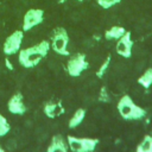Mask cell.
I'll return each mask as SVG.
<instances>
[{
    "label": "cell",
    "mask_w": 152,
    "mask_h": 152,
    "mask_svg": "<svg viewBox=\"0 0 152 152\" xmlns=\"http://www.w3.org/2000/svg\"><path fill=\"white\" fill-rule=\"evenodd\" d=\"M50 49L51 44L49 40H42L33 46L20 49L18 52V62L23 68L32 69L48 56Z\"/></svg>",
    "instance_id": "1"
},
{
    "label": "cell",
    "mask_w": 152,
    "mask_h": 152,
    "mask_svg": "<svg viewBox=\"0 0 152 152\" xmlns=\"http://www.w3.org/2000/svg\"><path fill=\"white\" fill-rule=\"evenodd\" d=\"M116 109L125 120H140L146 115V110L138 106L129 95H122L116 104Z\"/></svg>",
    "instance_id": "2"
},
{
    "label": "cell",
    "mask_w": 152,
    "mask_h": 152,
    "mask_svg": "<svg viewBox=\"0 0 152 152\" xmlns=\"http://www.w3.org/2000/svg\"><path fill=\"white\" fill-rule=\"evenodd\" d=\"M66 141L69 150L72 152H93L99 144L96 138H78L74 135H68Z\"/></svg>",
    "instance_id": "3"
},
{
    "label": "cell",
    "mask_w": 152,
    "mask_h": 152,
    "mask_svg": "<svg viewBox=\"0 0 152 152\" xmlns=\"http://www.w3.org/2000/svg\"><path fill=\"white\" fill-rule=\"evenodd\" d=\"M69 34L64 27H56L52 33V50L61 56H70L68 50Z\"/></svg>",
    "instance_id": "4"
},
{
    "label": "cell",
    "mask_w": 152,
    "mask_h": 152,
    "mask_svg": "<svg viewBox=\"0 0 152 152\" xmlns=\"http://www.w3.org/2000/svg\"><path fill=\"white\" fill-rule=\"evenodd\" d=\"M89 66V63L86 59L84 53H76L69 57L66 62V71L71 77H78L83 71H86Z\"/></svg>",
    "instance_id": "5"
},
{
    "label": "cell",
    "mask_w": 152,
    "mask_h": 152,
    "mask_svg": "<svg viewBox=\"0 0 152 152\" xmlns=\"http://www.w3.org/2000/svg\"><path fill=\"white\" fill-rule=\"evenodd\" d=\"M23 38H24V31L23 30H17V31L12 32L4 42V45H2L4 53L7 56L18 53L20 48H21Z\"/></svg>",
    "instance_id": "6"
},
{
    "label": "cell",
    "mask_w": 152,
    "mask_h": 152,
    "mask_svg": "<svg viewBox=\"0 0 152 152\" xmlns=\"http://www.w3.org/2000/svg\"><path fill=\"white\" fill-rule=\"evenodd\" d=\"M44 20V11L39 10V8H30L26 11V13L24 14V19H23V31L27 32L30 30H32L33 27L38 26L39 24H42Z\"/></svg>",
    "instance_id": "7"
},
{
    "label": "cell",
    "mask_w": 152,
    "mask_h": 152,
    "mask_svg": "<svg viewBox=\"0 0 152 152\" xmlns=\"http://www.w3.org/2000/svg\"><path fill=\"white\" fill-rule=\"evenodd\" d=\"M134 42L132 40V36L129 31H126L118 40L115 45V52L124 57V58H131L132 57V49H133Z\"/></svg>",
    "instance_id": "8"
},
{
    "label": "cell",
    "mask_w": 152,
    "mask_h": 152,
    "mask_svg": "<svg viewBox=\"0 0 152 152\" xmlns=\"http://www.w3.org/2000/svg\"><path fill=\"white\" fill-rule=\"evenodd\" d=\"M7 109L10 113L15 114V115H23L26 112V106L24 104V97L20 91L14 93L10 97L7 102Z\"/></svg>",
    "instance_id": "9"
},
{
    "label": "cell",
    "mask_w": 152,
    "mask_h": 152,
    "mask_svg": "<svg viewBox=\"0 0 152 152\" xmlns=\"http://www.w3.org/2000/svg\"><path fill=\"white\" fill-rule=\"evenodd\" d=\"M56 151H61V152H68L69 151L68 141L62 134L53 135L51 138L50 145L48 146V152H56Z\"/></svg>",
    "instance_id": "10"
},
{
    "label": "cell",
    "mask_w": 152,
    "mask_h": 152,
    "mask_svg": "<svg viewBox=\"0 0 152 152\" xmlns=\"http://www.w3.org/2000/svg\"><path fill=\"white\" fill-rule=\"evenodd\" d=\"M43 110H44L45 115H46L48 118H50V119H53V118L58 116L61 113L64 112V109H63V107H62L61 103H55V102H52V101L46 102V103L44 104Z\"/></svg>",
    "instance_id": "11"
},
{
    "label": "cell",
    "mask_w": 152,
    "mask_h": 152,
    "mask_svg": "<svg viewBox=\"0 0 152 152\" xmlns=\"http://www.w3.org/2000/svg\"><path fill=\"white\" fill-rule=\"evenodd\" d=\"M126 32V28L119 25H114L112 27H109L106 32H104V38L107 40H118L124 33Z\"/></svg>",
    "instance_id": "12"
},
{
    "label": "cell",
    "mask_w": 152,
    "mask_h": 152,
    "mask_svg": "<svg viewBox=\"0 0 152 152\" xmlns=\"http://www.w3.org/2000/svg\"><path fill=\"white\" fill-rule=\"evenodd\" d=\"M84 118H86V110H84L83 108H78V109H76L75 113L72 114V116H71L70 120H69L68 127L71 128V129L76 128L77 126H80V125L82 124V121L84 120Z\"/></svg>",
    "instance_id": "13"
},
{
    "label": "cell",
    "mask_w": 152,
    "mask_h": 152,
    "mask_svg": "<svg viewBox=\"0 0 152 152\" xmlns=\"http://www.w3.org/2000/svg\"><path fill=\"white\" fill-rule=\"evenodd\" d=\"M138 83L142 86L145 89H148L152 86V68H147L142 75L138 78Z\"/></svg>",
    "instance_id": "14"
},
{
    "label": "cell",
    "mask_w": 152,
    "mask_h": 152,
    "mask_svg": "<svg viewBox=\"0 0 152 152\" xmlns=\"http://www.w3.org/2000/svg\"><path fill=\"white\" fill-rule=\"evenodd\" d=\"M135 150L137 152H152V135H145Z\"/></svg>",
    "instance_id": "15"
},
{
    "label": "cell",
    "mask_w": 152,
    "mask_h": 152,
    "mask_svg": "<svg viewBox=\"0 0 152 152\" xmlns=\"http://www.w3.org/2000/svg\"><path fill=\"white\" fill-rule=\"evenodd\" d=\"M11 131V125L8 124L7 119L0 113V138L5 137Z\"/></svg>",
    "instance_id": "16"
},
{
    "label": "cell",
    "mask_w": 152,
    "mask_h": 152,
    "mask_svg": "<svg viewBox=\"0 0 152 152\" xmlns=\"http://www.w3.org/2000/svg\"><path fill=\"white\" fill-rule=\"evenodd\" d=\"M96 2H97V5H99L100 7H102L103 10H109L110 7H113V6L118 5V4H120L121 0H96Z\"/></svg>",
    "instance_id": "17"
},
{
    "label": "cell",
    "mask_w": 152,
    "mask_h": 152,
    "mask_svg": "<svg viewBox=\"0 0 152 152\" xmlns=\"http://www.w3.org/2000/svg\"><path fill=\"white\" fill-rule=\"evenodd\" d=\"M110 61H112L110 56H107L106 61H104V62L101 64V66L97 69V71H96V76H97L99 78H101V77L106 74V71H107V69H108V66H109V64H110Z\"/></svg>",
    "instance_id": "18"
},
{
    "label": "cell",
    "mask_w": 152,
    "mask_h": 152,
    "mask_svg": "<svg viewBox=\"0 0 152 152\" xmlns=\"http://www.w3.org/2000/svg\"><path fill=\"white\" fill-rule=\"evenodd\" d=\"M99 100H100L101 102H109V101H110V99H109V94H108L106 87H102V88H101L100 94H99Z\"/></svg>",
    "instance_id": "19"
},
{
    "label": "cell",
    "mask_w": 152,
    "mask_h": 152,
    "mask_svg": "<svg viewBox=\"0 0 152 152\" xmlns=\"http://www.w3.org/2000/svg\"><path fill=\"white\" fill-rule=\"evenodd\" d=\"M5 64H6V66H7L8 70H13V64L10 62L8 58H5Z\"/></svg>",
    "instance_id": "20"
},
{
    "label": "cell",
    "mask_w": 152,
    "mask_h": 152,
    "mask_svg": "<svg viewBox=\"0 0 152 152\" xmlns=\"http://www.w3.org/2000/svg\"><path fill=\"white\" fill-rule=\"evenodd\" d=\"M0 152H4V148L1 147V145H0Z\"/></svg>",
    "instance_id": "21"
},
{
    "label": "cell",
    "mask_w": 152,
    "mask_h": 152,
    "mask_svg": "<svg viewBox=\"0 0 152 152\" xmlns=\"http://www.w3.org/2000/svg\"><path fill=\"white\" fill-rule=\"evenodd\" d=\"M75 1H83V0H75Z\"/></svg>",
    "instance_id": "22"
}]
</instances>
